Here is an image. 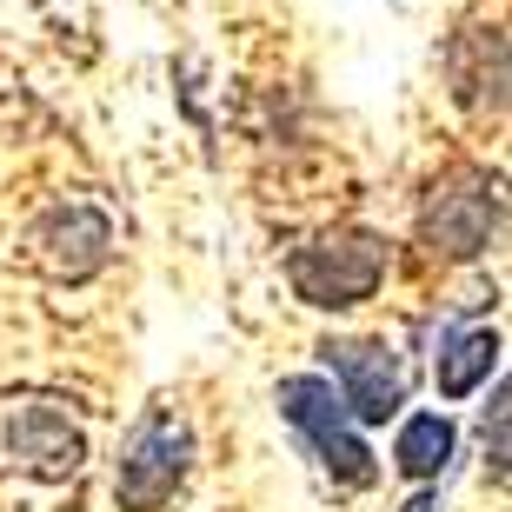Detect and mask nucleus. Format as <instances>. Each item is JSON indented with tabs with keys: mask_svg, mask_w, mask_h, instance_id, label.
Instances as JSON below:
<instances>
[{
	"mask_svg": "<svg viewBox=\"0 0 512 512\" xmlns=\"http://www.w3.org/2000/svg\"><path fill=\"white\" fill-rule=\"evenodd\" d=\"M280 413L340 486H373L380 466H373V453H366V439H360V419H353V406H346V393L333 380H320V373L280 380Z\"/></svg>",
	"mask_w": 512,
	"mask_h": 512,
	"instance_id": "1",
	"label": "nucleus"
},
{
	"mask_svg": "<svg viewBox=\"0 0 512 512\" xmlns=\"http://www.w3.org/2000/svg\"><path fill=\"white\" fill-rule=\"evenodd\" d=\"M286 280L306 306H360L380 293L386 280V240L366 227H333L320 240H306L293 260H286Z\"/></svg>",
	"mask_w": 512,
	"mask_h": 512,
	"instance_id": "2",
	"label": "nucleus"
},
{
	"mask_svg": "<svg viewBox=\"0 0 512 512\" xmlns=\"http://www.w3.org/2000/svg\"><path fill=\"white\" fill-rule=\"evenodd\" d=\"M506 213V187H499L486 167H453L426 187V207H419V233L439 260H479L493 247V227Z\"/></svg>",
	"mask_w": 512,
	"mask_h": 512,
	"instance_id": "3",
	"label": "nucleus"
},
{
	"mask_svg": "<svg viewBox=\"0 0 512 512\" xmlns=\"http://www.w3.org/2000/svg\"><path fill=\"white\" fill-rule=\"evenodd\" d=\"M187 459H193L187 419L147 413L140 426H133L127 453H120V473H114L120 512H160L173 493H180V479H187Z\"/></svg>",
	"mask_w": 512,
	"mask_h": 512,
	"instance_id": "4",
	"label": "nucleus"
},
{
	"mask_svg": "<svg viewBox=\"0 0 512 512\" xmlns=\"http://www.w3.org/2000/svg\"><path fill=\"white\" fill-rule=\"evenodd\" d=\"M320 353L360 426H386L406 406V366H399V353L386 340H326Z\"/></svg>",
	"mask_w": 512,
	"mask_h": 512,
	"instance_id": "5",
	"label": "nucleus"
},
{
	"mask_svg": "<svg viewBox=\"0 0 512 512\" xmlns=\"http://www.w3.org/2000/svg\"><path fill=\"white\" fill-rule=\"evenodd\" d=\"M114 247V227H107V213L100 207H54L47 220L34 227V260L47 280H87L100 260Z\"/></svg>",
	"mask_w": 512,
	"mask_h": 512,
	"instance_id": "6",
	"label": "nucleus"
},
{
	"mask_svg": "<svg viewBox=\"0 0 512 512\" xmlns=\"http://www.w3.org/2000/svg\"><path fill=\"white\" fill-rule=\"evenodd\" d=\"M7 446H14V459L27 466V473L40 479H67L80 473V459H87V439H80V426L60 406H14V419H7Z\"/></svg>",
	"mask_w": 512,
	"mask_h": 512,
	"instance_id": "7",
	"label": "nucleus"
},
{
	"mask_svg": "<svg viewBox=\"0 0 512 512\" xmlns=\"http://www.w3.org/2000/svg\"><path fill=\"white\" fill-rule=\"evenodd\" d=\"M446 459H453V419L446 413H413V419H399V439H393V466L406 479H426L446 473Z\"/></svg>",
	"mask_w": 512,
	"mask_h": 512,
	"instance_id": "8",
	"label": "nucleus"
},
{
	"mask_svg": "<svg viewBox=\"0 0 512 512\" xmlns=\"http://www.w3.org/2000/svg\"><path fill=\"white\" fill-rule=\"evenodd\" d=\"M493 360H499V333H453L446 340V353H439V393L446 399H466V393H479V380L493 373Z\"/></svg>",
	"mask_w": 512,
	"mask_h": 512,
	"instance_id": "9",
	"label": "nucleus"
},
{
	"mask_svg": "<svg viewBox=\"0 0 512 512\" xmlns=\"http://www.w3.org/2000/svg\"><path fill=\"white\" fill-rule=\"evenodd\" d=\"M479 446H486V473L512 493V373L499 380L493 406H486V419H479Z\"/></svg>",
	"mask_w": 512,
	"mask_h": 512,
	"instance_id": "10",
	"label": "nucleus"
},
{
	"mask_svg": "<svg viewBox=\"0 0 512 512\" xmlns=\"http://www.w3.org/2000/svg\"><path fill=\"white\" fill-rule=\"evenodd\" d=\"M433 506H439L433 493H413V499H406V506H399V512H433Z\"/></svg>",
	"mask_w": 512,
	"mask_h": 512,
	"instance_id": "11",
	"label": "nucleus"
}]
</instances>
